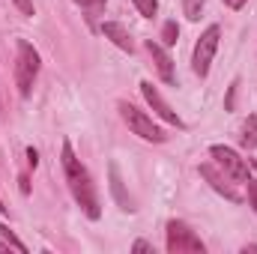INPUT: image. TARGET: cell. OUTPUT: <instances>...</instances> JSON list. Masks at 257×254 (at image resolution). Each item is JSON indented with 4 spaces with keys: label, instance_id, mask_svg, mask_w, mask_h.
I'll use <instances>...</instances> for the list:
<instances>
[{
    "label": "cell",
    "instance_id": "obj_1",
    "mask_svg": "<svg viewBox=\"0 0 257 254\" xmlns=\"http://www.w3.org/2000/svg\"><path fill=\"white\" fill-rule=\"evenodd\" d=\"M60 162H63V174H66V183L72 189V197L78 200V206L87 212V218H99L102 209H99V194H96V186L87 174V168L81 165V159L72 153V144L63 141V153H60Z\"/></svg>",
    "mask_w": 257,
    "mask_h": 254
},
{
    "label": "cell",
    "instance_id": "obj_2",
    "mask_svg": "<svg viewBox=\"0 0 257 254\" xmlns=\"http://www.w3.org/2000/svg\"><path fill=\"white\" fill-rule=\"evenodd\" d=\"M15 51H18V57H15V84H18V93L27 99L30 90H33V81L39 75V54L24 39H18V48Z\"/></svg>",
    "mask_w": 257,
    "mask_h": 254
},
{
    "label": "cell",
    "instance_id": "obj_3",
    "mask_svg": "<svg viewBox=\"0 0 257 254\" xmlns=\"http://www.w3.org/2000/svg\"><path fill=\"white\" fill-rule=\"evenodd\" d=\"M168 251L171 254H203L206 245L186 221H168Z\"/></svg>",
    "mask_w": 257,
    "mask_h": 254
},
{
    "label": "cell",
    "instance_id": "obj_4",
    "mask_svg": "<svg viewBox=\"0 0 257 254\" xmlns=\"http://www.w3.org/2000/svg\"><path fill=\"white\" fill-rule=\"evenodd\" d=\"M120 114H123V120H126V126L138 135V138H144V141H153V144H162L168 135H165V129H159L153 123V117H147L144 111H138L135 105H128V102H120Z\"/></svg>",
    "mask_w": 257,
    "mask_h": 254
},
{
    "label": "cell",
    "instance_id": "obj_5",
    "mask_svg": "<svg viewBox=\"0 0 257 254\" xmlns=\"http://www.w3.org/2000/svg\"><path fill=\"white\" fill-rule=\"evenodd\" d=\"M218 39H221V27H218V24H209V27L203 30V36L197 39V45H194L192 66H194V72H197L200 78L209 75L212 57H215V51H218Z\"/></svg>",
    "mask_w": 257,
    "mask_h": 254
},
{
    "label": "cell",
    "instance_id": "obj_6",
    "mask_svg": "<svg viewBox=\"0 0 257 254\" xmlns=\"http://www.w3.org/2000/svg\"><path fill=\"white\" fill-rule=\"evenodd\" d=\"M209 156L215 159V165H218L230 180H236V183H245V180H248V165H245V159H239L236 150H230V147H224V144H215V147L209 150Z\"/></svg>",
    "mask_w": 257,
    "mask_h": 254
},
{
    "label": "cell",
    "instance_id": "obj_7",
    "mask_svg": "<svg viewBox=\"0 0 257 254\" xmlns=\"http://www.w3.org/2000/svg\"><path fill=\"white\" fill-rule=\"evenodd\" d=\"M141 93H144L147 105H150V108H153V111H156V114H159L165 123H171V126H177V129H186V123L180 120V114H177V111H174V108H171L165 99H162V93H159V90H156L150 81H144V84H141Z\"/></svg>",
    "mask_w": 257,
    "mask_h": 254
},
{
    "label": "cell",
    "instance_id": "obj_8",
    "mask_svg": "<svg viewBox=\"0 0 257 254\" xmlns=\"http://www.w3.org/2000/svg\"><path fill=\"white\" fill-rule=\"evenodd\" d=\"M147 51H150V57H153V63H156V72H159V78H162L165 84L177 87V72H174V60L168 57L165 45H159V42L147 39Z\"/></svg>",
    "mask_w": 257,
    "mask_h": 254
},
{
    "label": "cell",
    "instance_id": "obj_9",
    "mask_svg": "<svg viewBox=\"0 0 257 254\" xmlns=\"http://www.w3.org/2000/svg\"><path fill=\"white\" fill-rule=\"evenodd\" d=\"M200 177H203V180H206V183H209L215 191H218V194H224L227 200H233V203H239V200H242V194H239V191L227 183L230 177H227L224 171H215L212 165H200Z\"/></svg>",
    "mask_w": 257,
    "mask_h": 254
},
{
    "label": "cell",
    "instance_id": "obj_10",
    "mask_svg": "<svg viewBox=\"0 0 257 254\" xmlns=\"http://www.w3.org/2000/svg\"><path fill=\"white\" fill-rule=\"evenodd\" d=\"M102 33H105V39H111L120 51H135V42H132V36H128V30L123 24H117V21H105L102 24Z\"/></svg>",
    "mask_w": 257,
    "mask_h": 254
},
{
    "label": "cell",
    "instance_id": "obj_11",
    "mask_svg": "<svg viewBox=\"0 0 257 254\" xmlns=\"http://www.w3.org/2000/svg\"><path fill=\"white\" fill-rule=\"evenodd\" d=\"M239 141H242V147H245V150H254V147H257V117H248V120H245Z\"/></svg>",
    "mask_w": 257,
    "mask_h": 254
},
{
    "label": "cell",
    "instance_id": "obj_12",
    "mask_svg": "<svg viewBox=\"0 0 257 254\" xmlns=\"http://www.w3.org/2000/svg\"><path fill=\"white\" fill-rule=\"evenodd\" d=\"M111 189H114V194H117L120 206H123L126 212H132L135 206H132V200H128L126 194H123V183H120V174H117V168H111Z\"/></svg>",
    "mask_w": 257,
    "mask_h": 254
},
{
    "label": "cell",
    "instance_id": "obj_13",
    "mask_svg": "<svg viewBox=\"0 0 257 254\" xmlns=\"http://www.w3.org/2000/svg\"><path fill=\"white\" fill-rule=\"evenodd\" d=\"M177 36H180V27H177V21H165V27H162V42L171 48V45H177Z\"/></svg>",
    "mask_w": 257,
    "mask_h": 254
},
{
    "label": "cell",
    "instance_id": "obj_14",
    "mask_svg": "<svg viewBox=\"0 0 257 254\" xmlns=\"http://www.w3.org/2000/svg\"><path fill=\"white\" fill-rule=\"evenodd\" d=\"M75 3L93 18V15H102V12H105V3H108V0H75Z\"/></svg>",
    "mask_w": 257,
    "mask_h": 254
},
{
    "label": "cell",
    "instance_id": "obj_15",
    "mask_svg": "<svg viewBox=\"0 0 257 254\" xmlns=\"http://www.w3.org/2000/svg\"><path fill=\"white\" fill-rule=\"evenodd\" d=\"M0 236H3V239H6V242H9V245H12V248H15V251H27V245H24V242H21V239H18V236H15V233H12V230H9V227H6V224H3V221H0Z\"/></svg>",
    "mask_w": 257,
    "mask_h": 254
},
{
    "label": "cell",
    "instance_id": "obj_16",
    "mask_svg": "<svg viewBox=\"0 0 257 254\" xmlns=\"http://www.w3.org/2000/svg\"><path fill=\"white\" fill-rule=\"evenodd\" d=\"M203 3H206V0H183V9H186V18H189V21H197V18H200Z\"/></svg>",
    "mask_w": 257,
    "mask_h": 254
},
{
    "label": "cell",
    "instance_id": "obj_17",
    "mask_svg": "<svg viewBox=\"0 0 257 254\" xmlns=\"http://www.w3.org/2000/svg\"><path fill=\"white\" fill-rule=\"evenodd\" d=\"M135 6H138V12L144 18H153L159 12V0H135Z\"/></svg>",
    "mask_w": 257,
    "mask_h": 254
},
{
    "label": "cell",
    "instance_id": "obj_18",
    "mask_svg": "<svg viewBox=\"0 0 257 254\" xmlns=\"http://www.w3.org/2000/svg\"><path fill=\"white\" fill-rule=\"evenodd\" d=\"M132 251H135V254H153V245H150V242H144V239H138V242L132 245Z\"/></svg>",
    "mask_w": 257,
    "mask_h": 254
},
{
    "label": "cell",
    "instance_id": "obj_19",
    "mask_svg": "<svg viewBox=\"0 0 257 254\" xmlns=\"http://www.w3.org/2000/svg\"><path fill=\"white\" fill-rule=\"evenodd\" d=\"M12 3H15L24 15H33V0H12Z\"/></svg>",
    "mask_w": 257,
    "mask_h": 254
},
{
    "label": "cell",
    "instance_id": "obj_20",
    "mask_svg": "<svg viewBox=\"0 0 257 254\" xmlns=\"http://www.w3.org/2000/svg\"><path fill=\"white\" fill-rule=\"evenodd\" d=\"M248 200H251V206L257 209V180H248Z\"/></svg>",
    "mask_w": 257,
    "mask_h": 254
},
{
    "label": "cell",
    "instance_id": "obj_21",
    "mask_svg": "<svg viewBox=\"0 0 257 254\" xmlns=\"http://www.w3.org/2000/svg\"><path fill=\"white\" fill-rule=\"evenodd\" d=\"M236 87H239V84L233 81V87H230V93H227V102H224V108H227V111H233V99H236Z\"/></svg>",
    "mask_w": 257,
    "mask_h": 254
},
{
    "label": "cell",
    "instance_id": "obj_22",
    "mask_svg": "<svg viewBox=\"0 0 257 254\" xmlns=\"http://www.w3.org/2000/svg\"><path fill=\"white\" fill-rule=\"evenodd\" d=\"M27 162H30V168H36V165H39V153H36L33 147H27Z\"/></svg>",
    "mask_w": 257,
    "mask_h": 254
},
{
    "label": "cell",
    "instance_id": "obj_23",
    "mask_svg": "<svg viewBox=\"0 0 257 254\" xmlns=\"http://www.w3.org/2000/svg\"><path fill=\"white\" fill-rule=\"evenodd\" d=\"M245 3H248V0H224V6H227V9H242Z\"/></svg>",
    "mask_w": 257,
    "mask_h": 254
},
{
    "label": "cell",
    "instance_id": "obj_24",
    "mask_svg": "<svg viewBox=\"0 0 257 254\" xmlns=\"http://www.w3.org/2000/svg\"><path fill=\"white\" fill-rule=\"evenodd\" d=\"M18 183H21V191H24V194H27V191H30V183H27V177H21V180H18Z\"/></svg>",
    "mask_w": 257,
    "mask_h": 254
},
{
    "label": "cell",
    "instance_id": "obj_25",
    "mask_svg": "<svg viewBox=\"0 0 257 254\" xmlns=\"http://www.w3.org/2000/svg\"><path fill=\"white\" fill-rule=\"evenodd\" d=\"M9 248H12V245H9L6 239H0V251H9Z\"/></svg>",
    "mask_w": 257,
    "mask_h": 254
},
{
    "label": "cell",
    "instance_id": "obj_26",
    "mask_svg": "<svg viewBox=\"0 0 257 254\" xmlns=\"http://www.w3.org/2000/svg\"><path fill=\"white\" fill-rule=\"evenodd\" d=\"M242 251L248 254V251H257V245H245V248H242Z\"/></svg>",
    "mask_w": 257,
    "mask_h": 254
},
{
    "label": "cell",
    "instance_id": "obj_27",
    "mask_svg": "<svg viewBox=\"0 0 257 254\" xmlns=\"http://www.w3.org/2000/svg\"><path fill=\"white\" fill-rule=\"evenodd\" d=\"M6 212H9V209H6V206H3V203H0V215H6Z\"/></svg>",
    "mask_w": 257,
    "mask_h": 254
},
{
    "label": "cell",
    "instance_id": "obj_28",
    "mask_svg": "<svg viewBox=\"0 0 257 254\" xmlns=\"http://www.w3.org/2000/svg\"><path fill=\"white\" fill-rule=\"evenodd\" d=\"M254 171H257V159H254Z\"/></svg>",
    "mask_w": 257,
    "mask_h": 254
}]
</instances>
